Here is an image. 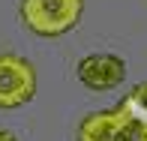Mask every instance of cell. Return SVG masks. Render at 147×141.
<instances>
[{
    "mask_svg": "<svg viewBox=\"0 0 147 141\" xmlns=\"http://www.w3.org/2000/svg\"><path fill=\"white\" fill-rule=\"evenodd\" d=\"M126 78V63L117 54H87L78 63V81L87 90H114Z\"/></svg>",
    "mask_w": 147,
    "mask_h": 141,
    "instance_id": "cell-4",
    "label": "cell"
},
{
    "mask_svg": "<svg viewBox=\"0 0 147 141\" xmlns=\"http://www.w3.org/2000/svg\"><path fill=\"white\" fill-rule=\"evenodd\" d=\"M120 105H123V108L129 111V114H132L135 120L147 123V81L135 84V87H132L129 93H126V99H123Z\"/></svg>",
    "mask_w": 147,
    "mask_h": 141,
    "instance_id": "cell-5",
    "label": "cell"
},
{
    "mask_svg": "<svg viewBox=\"0 0 147 141\" xmlns=\"http://www.w3.org/2000/svg\"><path fill=\"white\" fill-rule=\"evenodd\" d=\"M36 93V72L24 57L0 54V108H18Z\"/></svg>",
    "mask_w": 147,
    "mask_h": 141,
    "instance_id": "cell-3",
    "label": "cell"
},
{
    "mask_svg": "<svg viewBox=\"0 0 147 141\" xmlns=\"http://www.w3.org/2000/svg\"><path fill=\"white\" fill-rule=\"evenodd\" d=\"M81 0H21L24 24L39 36H60L81 18Z\"/></svg>",
    "mask_w": 147,
    "mask_h": 141,
    "instance_id": "cell-2",
    "label": "cell"
},
{
    "mask_svg": "<svg viewBox=\"0 0 147 141\" xmlns=\"http://www.w3.org/2000/svg\"><path fill=\"white\" fill-rule=\"evenodd\" d=\"M78 141H147V123L135 120L123 105L93 111L78 126Z\"/></svg>",
    "mask_w": 147,
    "mask_h": 141,
    "instance_id": "cell-1",
    "label": "cell"
},
{
    "mask_svg": "<svg viewBox=\"0 0 147 141\" xmlns=\"http://www.w3.org/2000/svg\"><path fill=\"white\" fill-rule=\"evenodd\" d=\"M0 141H15V135H12V132H6V129H0Z\"/></svg>",
    "mask_w": 147,
    "mask_h": 141,
    "instance_id": "cell-6",
    "label": "cell"
}]
</instances>
